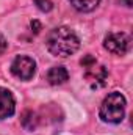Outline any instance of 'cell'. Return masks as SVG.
I'll return each instance as SVG.
<instances>
[{
    "instance_id": "1",
    "label": "cell",
    "mask_w": 133,
    "mask_h": 135,
    "mask_svg": "<svg viewBox=\"0 0 133 135\" xmlns=\"http://www.w3.org/2000/svg\"><path fill=\"white\" fill-rule=\"evenodd\" d=\"M47 49L55 57H69L80 47V38L69 27H57L47 35Z\"/></svg>"
},
{
    "instance_id": "2",
    "label": "cell",
    "mask_w": 133,
    "mask_h": 135,
    "mask_svg": "<svg viewBox=\"0 0 133 135\" xmlns=\"http://www.w3.org/2000/svg\"><path fill=\"white\" fill-rule=\"evenodd\" d=\"M124 113H125V98L121 93L113 91L103 99L100 105L99 116L105 123L117 124L124 119Z\"/></svg>"
},
{
    "instance_id": "3",
    "label": "cell",
    "mask_w": 133,
    "mask_h": 135,
    "mask_svg": "<svg viewBox=\"0 0 133 135\" xmlns=\"http://www.w3.org/2000/svg\"><path fill=\"white\" fill-rule=\"evenodd\" d=\"M130 44H132V39L130 36L124 32H119V33H110L105 41H103V46L108 52L114 54V55H125L129 50H130Z\"/></svg>"
},
{
    "instance_id": "4",
    "label": "cell",
    "mask_w": 133,
    "mask_h": 135,
    "mask_svg": "<svg viewBox=\"0 0 133 135\" xmlns=\"http://www.w3.org/2000/svg\"><path fill=\"white\" fill-rule=\"evenodd\" d=\"M11 72L21 80H30L36 72V63L27 55H19L11 63Z\"/></svg>"
},
{
    "instance_id": "5",
    "label": "cell",
    "mask_w": 133,
    "mask_h": 135,
    "mask_svg": "<svg viewBox=\"0 0 133 135\" xmlns=\"http://www.w3.org/2000/svg\"><path fill=\"white\" fill-rule=\"evenodd\" d=\"M85 69H86L85 71V77H86V80L93 86H102V85H105V80L108 77V72H106L105 66L97 65V61H96L94 65L85 68Z\"/></svg>"
},
{
    "instance_id": "6",
    "label": "cell",
    "mask_w": 133,
    "mask_h": 135,
    "mask_svg": "<svg viewBox=\"0 0 133 135\" xmlns=\"http://www.w3.org/2000/svg\"><path fill=\"white\" fill-rule=\"evenodd\" d=\"M16 110V101L9 90L0 86V119L11 116Z\"/></svg>"
},
{
    "instance_id": "7",
    "label": "cell",
    "mask_w": 133,
    "mask_h": 135,
    "mask_svg": "<svg viewBox=\"0 0 133 135\" xmlns=\"http://www.w3.org/2000/svg\"><path fill=\"white\" fill-rule=\"evenodd\" d=\"M69 79V72L63 66H53L47 72V80L50 85H63Z\"/></svg>"
},
{
    "instance_id": "8",
    "label": "cell",
    "mask_w": 133,
    "mask_h": 135,
    "mask_svg": "<svg viewBox=\"0 0 133 135\" xmlns=\"http://www.w3.org/2000/svg\"><path fill=\"white\" fill-rule=\"evenodd\" d=\"M21 123L22 126L27 129V131H34L38 127V123H39V118L38 115L34 113L33 110H25L21 116Z\"/></svg>"
},
{
    "instance_id": "9",
    "label": "cell",
    "mask_w": 133,
    "mask_h": 135,
    "mask_svg": "<svg viewBox=\"0 0 133 135\" xmlns=\"http://www.w3.org/2000/svg\"><path fill=\"white\" fill-rule=\"evenodd\" d=\"M72 6L81 13H88V11H93L97 5L100 3V0H70Z\"/></svg>"
},
{
    "instance_id": "10",
    "label": "cell",
    "mask_w": 133,
    "mask_h": 135,
    "mask_svg": "<svg viewBox=\"0 0 133 135\" xmlns=\"http://www.w3.org/2000/svg\"><path fill=\"white\" fill-rule=\"evenodd\" d=\"M34 3H36V6H38L41 11H44V13H49V11H52V8H53L52 0H34Z\"/></svg>"
},
{
    "instance_id": "11",
    "label": "cell",
    "mask_w": 133,
    "mask_h": 135,
    "mask_svg": "<svg viewBox=\"0 0 133 135\" xmlns=\"http://www.w3.org/2000/svg\"><path fill=\"white\" fill-rule=\"evenodd\" d=\"M6 49H8V42H6L5 36L0 33V55H2V54H3V52L6 50Z\"/></svg>"
},
{
    "instance_id": "12",
    "label": "cell",
    "mask_w": 133,
    "mask_h": 135,
    "mask_svg": "<svg viewBox=\"0 0 133 135\" xmlns=\"http://www.w3.org/2000/svg\"><path fill=\"white\" fill-rule=\"evenodd\" d=\"M32 28H33L34 33H39V30H41V24H39L38 21H33V22H32Z\"/></svg>"
},
{
    "instance_id": "13",
    "label": "cell",
    "mask_w": 133,
    "mask_h": 135,
    "mask_svg": "<svg viewBox=\"0 0 133 135\" xmlns=\"http://www.w3.org/2000/svg\"><path fill=\"white\" fill-rule=\"evenodd\" d=\"M119 2H121V3H124L125 6H132V5H133L132 0H119Z\"/></svg>"
}]
</instances>
